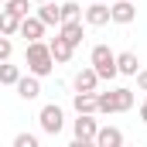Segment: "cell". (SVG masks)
Wrapping results in <instances>:
<instances>
[{
  "label": "cell",
  "instance_id": "cell-11",
  "mask_svg": "<svg viewBox=\"0 0 147 147\" xmlns=\"http://www.w3.org/2000/svg\"><path fill=\"white\" fill-rule=\"evenodd\" d=\"M48 48H51V58H55V65H65V62H72V55H75V48L65 41L62 34H55L51 41H48Z\"/></svg>",
  "mask_w": 147,
  "mask_h": 147
},
{
  "label": "cell",
  "instance_id": "cell-22",
  "mask_svg": "<svg viewBox=\"0 0 147 147\" xmlns=\"http://www.w3.org/2000/svg\"><path fill=\"white\" fill-rule=\"evenodd\" d=\"M14 147H38V137L34 134H17L14 137Z\"/></svg>",
  "mask_w": 147,
  "mask_h": 147
},
{
  "label": "cell",
  "instance_id": "cell-20",
  "mask_svg": "<svg viewBox=\"0 0 147 147\" xmlns=\"http://www.w3.org/2000/svg\"><path fill=\"white\" fill-rule=\"evenodd\" d=\"M3 10H10V14H17V17H28V14H31V0H7Z\"/></svg>",
  "mask_w": 147,
  "mask_h": 147
},
{
  "label": "cell",
  "instance_id": "cell-8",
  "mask_svg": "<svg viewBox=\"0 0 147 147\" xmlns=\"http://www.w3.org/2000/svg\"><path fill=\"white\" fill-rule=\"evenodd\" d=\"M14 89H17V96H21L24 103H31V99L41 96V79L28 72V75H21V79H17V86H14Z\"/></svg>",
  "mask_w": 147,
  "mask_h": 147
},
{
  "label": "cell",
  "instance_id": "cell-5",
  "mask_svg": "<svg viewBox=\"0 0 147 147\" xmlns=\"http://www.w3.org/2000/svg\"><path fill=\"white\" fill-rule=\"evenodd\" d=\"M96 130H99V123L92 120V113H79V120L72 123L75 147H89V144H96Z\"/></svg>",
  "mask_w": 147,
  "mask_h": 147
},
{
  "label": "cell",
  "instance_id": "cell-27",
  "mask_svg": "<svg viewBox=\"0 0 147 147\" xmlns=\"http://www.w3.org/2000/svg\"><path fill=\"white\" fill-rule=\"evenodd\" d=\"M144 103H147V99H144Z\"/></svg>",
  "mask_w": 147,
  "mask_h": 147
},
{
  "label": "cell",
  "instance_id": "cell-17",
  "mask_svg": "<svg viewBox=\"0 0 147 147\" xmlns=\"http://www.w3.org/2000/svg\"><path fill=\"white\" fill-rule=\"evenodd\" d=\"M21 65H10V58L7 62H0V86H17V79H21Z\"/></svg>",
  "mask_w": 147,
  "mask_h": 147
},
{
  "label": "cell",
  "instance_id": "cell-25",
  "mask_svg": "<svg viewBox=\"0 0 147 147\" xmlns=\"http://www.w3.org/2000/svg\"><path fill=\"white\" fill-rule=\"evenodd\" d=\"M31 3H41V0H31Z\"/></svg>",
  "mask_w": 147,
  "mask_h": 147
},
{
  "label": "cell",
  "instance_id": "cell-13",
  "mask_svg": "<svg viewBox=\"0 0 147 147\" xmlns=\"http://www.w3.org/2000/svg\"><path fill=\"white\" fill-rule=\"evenodd\" d=\"M123 144V130L120 127H99L96 130V147H120Z\"/></svg>",
  "mask_w": 147,
  "mask_h": 147
},
{
  "label": "cell",
  "instance_id": "cell-4",
  "mask_svg": "<svg viewBox=\"0 0 147 147\" xmlns=\"http://www.w3.org/2000/svg\"><path fill=\"white\" fill-rule=\"evenodd\" d=\"M38 123H41V130H45L48 137H58V134L65 130V110H62L58 103H45L41 113H38Z\"/></svg>",
  "mask_w": 147,
  "mask_h": 147
},
{
  "label": "cell",
  "instance_id": "cell-26",
  "mask_svg": "<svg viewBox=\"0 0 147 147\" xmlns=\"http://www.w3.org/2000/svg\"><path fill=\"white\" fill-rule=\"evenodd\" d=\"M0 3H7V0H0Z\"/></svg>",
  "mask_w": 147,
  "mask_h": 147
},
{
  "label": "cell",
  "instance_id": "cell-10",
  "mask_svg": "<svg viewBox=\"0 0 147 147\" xmlns=\"http://www.w3.org/2000/svg\"><path fill=\"white\" fill-rule=\"evenodd\" d=\"M96 86H99V75H96V69L89 65V69H79L72 79V89L75 92H96Z\"/></svg>",
  "mask_w": 147,
  "mask_h": 147
},
{
  "label": "cell",
  "instance_id": "cell-18",
  "mask_svg": "<svg viewBox=\"0 0 147 147\" xmlns=\"http://www.w3.org/2000/svg\"><path fill=\"white\" fill-rule=\"evenodd\" d=\"M17 28H21V17L10 14V10H0V34L14 38V34H17Z\"/></svg>",
  "mask_w": 147,
  "mask_h": 147
},
{
  "label": "cell",
  "instance_id": "cell-6",
  "mask_svg": "<svg viewBox=\"0 0 147 147\" xmlns=\"http://www.w3.org/2000/svg\"><path fill=\"white\" fill-rule=\"evenodd\" d=\"M137 21V7L130 0H113L110 3V24H134Z\"/></svg>",
  "mask_w": 147,
  "mask_h": 147
},
{
  "label": "cell",
  "instance_id": "cell-15",
  "mask_svg": "<svg viewBox=\"0 0 147 147\" xmlns=\"http://www.w3.org/2000/svg\"><path fill=\"white\" fill-rule=\"evenodd\" d=\"M116 69H120V75H137V69H140V58H137V51H120L116 55Z\"/></svg>",
  "mask_w": 147,
  "mask_h": 147
},
{
  "label": "cell",
  "instance_id": "cell-2",
  "mask_svg": "<svg viewBox=\"0 0 147 147\" xmlns=\"http://www.w3.org/2000/svg\"><path fill=\"white\" fill-rule=\"evenodd\" d=\"M96 106H99V113H127L134 110V89L116 86L110 92H96Z\"/></svg>",
  "mask_w": 147,
  "mask_h": 147
},
{
  "label": "cell",
  "instance_id": "cell-23",
  "mask_svg": "<svg viewBox=\"0 0 147 147\" xmlns=\"http://www.w3.org/2000/svg\"><path fill=\"white\" fill-rule=\"evenodd\" d=\"M134 79H137V89H140V92H147V69H137V75H134Z\"/></svg>",
  "mask_w": 147,
  "mask_h": 147
},
{
  "label": "cell",
  "instance_id": "cell-1",
  "mask_svg": "<svg viewBox=\"0 0 147 147\" xmlns=\"http://www.w3.org/2000/svg\"><path fill=\"white\" fill-rule=\"evenodd\" d=\"M24 58H28V72L38 75V79H45V75L55 72V58H51V48L45 41H28Z\"/></svg>",
  "mask_w": 147,
  "mask_h": 147
},
{
  "label": "cell",
  "instance_id": "cell-19",
  "mask_svg": "<svg viewBox=\"0 0 147 147\" xmlns=\"http://www.w3.org/2000/svg\"><path fill=\"white\" fill-rule=\"evenodd\" d=\"M62 7V21H82V7L75 3V0H65V3H58Z\"/></svg>",
  "mask_w": 147,
  "mask_h": 147
},
{
  "label": "cell",
  "instance_id": "cell-14",
  "mask_svg": "<svg viewBox=\"0 0 147 147\" xmlns=\"http://www.w3.org/2000/svg\"><path fill=\"white\" fill-rule=\"evenodd\" d=\"M58 34L65 38L72 48H79V45H82V21H62V24H58Z\"/></svg>",
  "mask_w": 147,
  "mask_h": 147
},
{
  "label": "cell",
  "instance_id": "cell-9",
  "mask_svg": "<svg viewBox=\"0 0 147 147\" xmlns=\"http://www.w3.org/2000/svg\"><path fill=\"white\" fill-rule=\"evenodd\" d=\"M17 34L24 38V41H41V38H45V24H41V17H31V14H28V17H21V28H17Z\"/></svg>",
  "mask_w": 147,
  "mask_h": 147
},
{
  "label": "cell",
  "instance_id": "cell-12",
  "mask_svg": "<svg viewBox=\"0 0 147 147\" xmlns=\"http://www.w3.org/2000/svg\"><path fill=\"white\" fill-rule=\"evenodd\" d=\"M38 17H41L45 28H58V24H62V7L51 3V0H41V3H38Z\"/></svg>",
  "mask_w": 147,
  "mask_h": 147
},
{
  "label": "cell",
  "instance_id": "cell-16",
  "mask_svg": "<svg viewBox=\"0 0 147 147\" xmlns=\"http://www.w3.org/2000/svg\"><path fill=\"white\" fill-rule=\"evenodd\" d=\"M72 106H75V113H99V106H96V92H75L72 96Z\"/></svg>",
  "mask_w": 147,
  "mask_h": 147
},
{
  "label": "cell",
  "instance_id": "cell-21",
  "mask_svg": "<svg viewBox=\"0 0 147 147\" xmlns=\"http://www.w3.org/2000/svg\"><path fill=\"white\" fill-rule=\"evenodd\" d=\"M10 55H14V41H10L7 34H0V62H7Z\"/></svg>",
  "mask_w": 147,
  "mask_h": 147
},
{
  "label": "cell",
  "instance_id": "cell-3",
  "mask_svg": "<svg viewBox=\"0 0 147 147\" xmlns=\"http://www.w3.org/2000/svg\"><path fill=\"white\" fill-rule=\"evenodd\" d=\"M89 65L96 69L99 82H113V79L120 75V69H116V51H113L110 45H96L92 55H89Z\"/></svg>",
  "mask_w": 147,
  "mask_h": 147
},
{
  "label": "cell",
  "instance_id": "cell-24",
  "mask_svg": "<svg viewBox=\"0 0 147 147\" xmlns=\"http://www.w3.org/2000/svg\"><path fill=\"white\" fill-rule=\"evenodd\" d=\"M140 120H144V123H147V103H144V106H140Z\"/></svg>",
  "mask_w": 147,
  "mask_h": 147
},
{
  "label": "cell",
  "instance_id": "cell-7",
  "mask_svg": "<svg viewBox=\"0 0 147 147\" xmlns=\"http://www.w3.org/2000/svg\"><path fill=\"white\" fill-rule=\"evenodd\" d=\"M82 21H86L89 28H106V24H110V3H89V7L82 10Z\"/></svg>",
  "mask_w": 147,
  "mask_h": 147
}]
</instances>
